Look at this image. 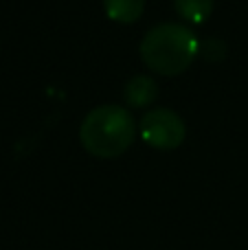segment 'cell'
I'll return each mask as SVG.
<instances>
[{
  "label": "cell",
  "instance_id": "obj_4",
  "mask_svg": "<svg viewBox=\"0 0 248 250\" xmlns=\"http://www.w3.org/2000/svg\"><path fill=\"white\" fill-rule=\"evenodd\" d=\"M158 97V86L147 75H134L123 86V99L132 108H145Z\"/></svg>",
  "mask_w": 248,
  "mask_h": 250
},
{
  "label": "cell",
  "instance_id": "obj_2",
  "mask_svg": "<svg viewBox=\"0 0 248 250\" xmlns=\"http://www.w3.org/2000/svg\"><path fill=\"white\" fill-rule=\"evenodd\" d=\"M143 62L161 75H178L191 66L198 53V40L187 26L176 22L156 24L139 44Z\"/></svg>",
  "mask_w": 248,
  "mask_h": 250
},
{
  "label": "cell",
  "instance_id": "obj_3",
  "mask_svg": "<svg viewBox=\"0 0 248 250\" xmlns=\"http://www.w3.org/2000/svg\"><path fill=\"white\" fill-rule=\"evenodd\" d=\"M187 136L185 121L178 112L169 108H156L149 110L141 119V138L154 149H176Z\"/></svg>",
  "mask_w": 248,
  "mask_h": 250
},
{
  "label": "cell",
  "instance_id": "obj_1",
  "mask_svg": "<svg viewBox=\"0 0 248 250\" xmlns=\"http://www.w3.org/2000/svg\"><path fill=\"white\" fill-rule=\"evenodd\" d=\"M136 138V121L123 105H99L83 117L79 141L97 158H117Z\"/></svg>",
  "mask_w": 248,
  "mask_h": 250
},
{
  "label": "cell",
  "instance_id": "obj_6",
  "mask_svg": "<svg viewBox=\"0 0 248 250\" xmlns=\"http://www.w3.org/2000/svg\"><path fill=\"white\" fill-rule=\"evenodd\" d=\"M174 7L185 20L202 24L213 11V0H174Z\"/></svg>",
  "mask_w": 248,
  "mask_h": 250
},
{
  "label": "cell",
  "instance_id": "obj_5",
  "mask_svg": "<svg viewBox=\"0 0 248 250\" xmlns=\"http://www.w3.org/2000/svg\"><path fill=\"white\" fill-rule=\"evenodd\" d=\"M105 16L121 24H132L141 18L145 9V0H103Z\"/></svg>",
  "mask_w": 248,
  "mask_h": 250
}]
</instances>
